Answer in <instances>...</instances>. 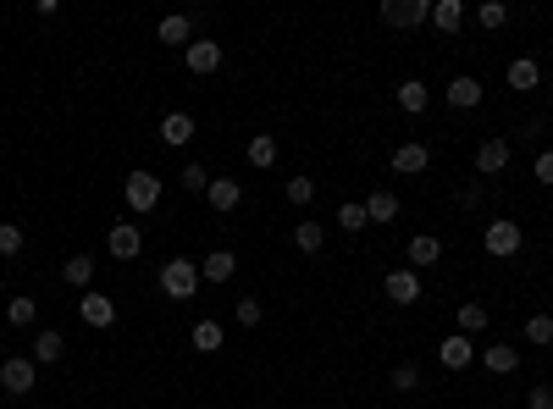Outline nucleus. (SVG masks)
<instances>
[{
	"label": "nucleus",
	"mask_w": 553,
	"mask_h": 409,
	"mask_svg": "<svg viewBox=\"0 0 553 409\" xmlns=\"http://www.w3.org/2000/svg\"><path fill=\"white\" fill-rule=\"evenodd\" d=\"M526 409H553V387H531L526 393Z\"/></svg>",
	"instance_id": "a19ab883"
},
{
	"label": "nucleus",
	"mask_w": 553,
	"mask_h": 409,
	"mask_svg": "<svg viewBox=\"0 0 553 409\" xmlns=\"http://www.w3.org/2000/svg\"><path fill=\"white\" fill-rule=\"evenodd\" d=\"M28 354H34V365H61V354H66V337H61L55 326H45V332H34Z\"/></svg>",
	"instance_id": "dca6fc26"
},
{
	"label": "nucleus",
	"mask_w": 553,
	"mask_h": 409,
	"mask_svg": "<svg viewBox=\"0 0 553 409\" xmlns=\"http://www.w3.org/2000/svg\"><path fill=\"white\" fill-rule=\"evenodd\" d=\"M382 294L393 299V304H421V271H409V265H398V271H387L382 277Z\"/></svg>",
	"instance_id": "423d86ee"
},
{
	"label": "nucleus",
	"mask_w": 553,
	"mask_h": 409,
	"mask_svg": "<svg viewBox=\"0 0 553 409\" xmlns=\"http://www.w3.org/2000/svg\"><path fill=\"white\" fill-rule=\"evenodd\" d=\"M161 194H166V183L156 172H127L122 177V199H127V211H138V216H150L161 204Z\"/></svg>",
	"instance_id": "f03ea898"
},
{
	"label": "nucleus",
	"mask_w": 553,
	"mask_h": 409,
	"mask_svg": "<svg viewBox=\"0 0 553 409\" xmlns=\"http://www.w3.org/2000/svg\"><path fill=\"white\" fill-rule=\"evenodd\" d=\"M6 321H12V326H34V321H39V299H34V294H12Z\"/></svg>",
	"instance_id": "cd10ccee"
},
{
	"label": "nucleus",
	"mask_w": 553,
	"mask_h": 409,
	"mask_svg": "<svg viewBox=\"0 0 553 409\" xmlns=\"http://www.w3.org/2000/svg\"><path fill=\"white\" fill-rule=\"evenodd\" d=\"M233 315H238V326H260V315H266V304H260L255 294H244V299L233 304Z\"/></svg>",
	"instance_id": "e433bc0d"
},
{
	"label": "nucleus",
	"mask_w": 553,
	"mask_h": 409,
	"mask_svg": "<svg viewBox=\"0 0 553 409\" xmlns=\"http://www.w3.org/2000/svg\"><path fill=\"white\" fill-rule=\"evenodd\" d=\"M183 55H188V73H194V78H211L216 66H222V45H216V39H194Z\"/></svg>",
	"instance_id": "ddd939ff"
},
{
	"label": "nucleus",
	"mask_w": 553,
	"mask_h": 409,
	"mask_svg": "<svg viewBox=\"0 0 553 409\" xmlns=\"http://www.w3.org/2000/svg\"><path fill=\"white\" fill-rule=\"evenodd\" d=\"M393 100H398V111H409V116H421V111H427V105H432V89H427V84H421V78H404V84H398V95H393Z\"/></svg>",
	"instance_id": "aec40b11"
},
{
	"label": "nucleus",
	"mask_w": 553,
	"mask_h": 409,
	"mask_svg": "<svg viewBox=\"0 0 553 409\" xmlns=\"http://www.w3.org/2000/svg\"><path fill=\"white\" fill-rule=\"evenodd\" d=\"M177 183H183L188 194H205V188H211V172H205V161H188V166L177 172Z\"/></svg>",
	"instance_id": "72a5a7b5"
},
{
	"label": "nucleus",
	"mask_w": 553,
	"mask_h": 409,
	"mask_svg": "<svg viewBox=\"0 0 553 409\" xmlns=\"http://www.w3.org/2000/svg\"><path fill=\"white\" fill-rule=\"evenodd\" d=\"M531 172H537V177H542V183H548V188H553V150H542V155H537V161H531Z\"/></svg>",
	"instance_id": "ea45409f"
},
{
	"label": "nucleus",
	"mask_w": 553,
	"mask_h": 409,
	"mask_svg": "<svg viewBox=\"0 0 553 409\" xmlns=\"http://www.w3.org/2000/svg\"><path fill=\"white\" fill-rule=\"evenodd\" d=\"M427 166H432V150H427V145H415V139H409V145L393 150V172H398V177H421Z\"/></svg>",
	"instance_id": "2eb2a0df"
},
{
	"label": "nucleus",
	"mask_w": 553,
	"mask_h": 409,
	"mask_svg": "<svg viewBox=\"0 0 553 409\" xmlns=\"http://www.w3.org/2000/svg\"><path fill=\"white\" fill-rule=\"evenodd\" d=\"M437 254H443V238H432V233H415V238H409V249H404L409 271H415V265H432Z\"/></svg>",
	"instance_id": "5701e85b"
},
{
	"label": "nucleus",
	"mask_w": 553,
	"mask_h": 409,
	"mask_svg": "<svg viewBox=\"0 0 553 409\" xmlns=\"http://www.w3.org/2000/svg\"><path fill=\"white\" fill-rule=\"evenodd\" d=\"M188 139H194V116H188V111H172V116H161V145H172V150H188Z\"/></svg>",
	"instance_id": "a211bd4d"
},
{
	"label": "nucleus",
	"mask_w": 553,
	"mask_h": 409,
	"mask_svg": "<svg viewBox=\"0 0 553 409\" xmlns=\"http://www.w3.org/2000/svg\"><path fill=\"white\" fill-rule=\"evenodd\" d=\"M509 161H515L509 139H481V145H476V172H481V177H498V172H509Z\"/></svg>",
	"instance_id": "9b49d317"
},
{
	"label": "nucleus",
	"mask_w": 553,
	"mask_h": 409,
	"mask_svg": "<svg viewBox=\"0 0 553 409\" xmlns=\"http://www.w3.org/2000/svg\"><path fill=\"white\" fill-rule=\"evenodd\" d=\"M23 244H28V238H23V227H17V222H0V260H17V254H23Z\"/></svg>",
	"instance_id": "473e14b6"
},
{
	"label": "nucleus",
	"mask_w": 553,
	"mask_h": 409,
	"mask_svg": "<svg viewBox=\"0 0 553 409\" xmlns=\"http://www.w3.org/2000/svg\"><path fill=\"white\" fill-rule=\"evenodd\" d=\"M188 344H194L199 354H216V349H222V321H211V315H205V321H194Z\"/></svg>",
	"instance_id": "b1692460"
},
{
	"label": "nucleus",
	"mask_w": 553,
	"mask_h": 409,
	"mask_svg": "<svg viewBox=\"0 0 553 409\" xmlns=\"http://www.w3.org/2000/svg\"><path fill=\"white\" fill-rule=\"evenodd\" d=\"M454 321H459L454 332L476 337V332H488V321H493V315H488V304H459V315H454Z\"/></svg>",
	"instance_id": "c756f323"
},
{
	"label": "nucleus",
	"mask_w": 553,
	"mask_h": 409,
	"mask_svg": "<svg viewBox=\"0 0 553 409\" xmlns=\"http://www.w3.org/2000/svg\"><path fill=\"white\" fill-rule=\"evenodd\" d=\"M504 78H509V89H537V84H542V73H537V61H531V55L509 61V73H504Z\"/></svg>",
	"instance_id": "c85d7f7f"
},
{
	"label": "nucleus",
	"mask_w": 553,
	"mask_h": 409,
	"mask_svg": "<svg viewBox=\"0 0 553 409\" xmlns=\"http://www.w3.org/2000/svg\"><path fill=\"white\" fill-rule=\"evenodd\" d=\"M337 227H343V233L371 227V222H366V204H355V199H349V204H337Z\"/></svg>",
	"instance_id": "f704fd0d"
},
{
	"label": "nucleus",
	"mask_w": 553,
	"mask_h": 409,
	"mask_svg": "<svg viewBox=\"0 0 553 409\" xmlns=\"http://www.w3.org/2000/svg\"><path fill=\"white\" fill-rule=\"evenodd\" d=\"M283 194H288V204H310L316 199V177H288Z\"/></svg>",
	"instance_id": "4c0bfd02"
},
{
	"label": "nucleus",
	"mask_w": 553,
	"mask_h": 409,
	"mask_svg": "<svg viewBox=\"0 0 553 409\" xmlns=\"http://www.w3.org/2000/svg\"><path fill=\"white\" fill-rule=\"evenodd\" d=\"M393 216H398V194H393V188H371V194H366V222L382 227V222H393Z\"/></svg>",
	"instance_id": "6ab92c4d"
},
{
	"label": "nucleus",
	"mask_w": 553,
	"mask_h": 409,
	"mask_svg": "<svg viewBox=\"0 0 553 409\" xmlns=\"http://www.w3.org/2000/svg\"><path fill=\"white\" fill-rule=\"evenodd\" d=\"M437 360H443V371H465V365H476V344L465 332H448L437 344Z\"/></svg>",
	"instance_id": "f8f14e48"
},
{
	"label": "nucleus",
	"mask_w": 553,
	"mask_h": 409,
	"mask_svg": "<svg viewBox=\"0 0 553 409\" xmlns=\"http://www.w3.org/2000/svg\"><path fill=\"white\" fill-rule=\"evenodd\" d=\"M432 28L437 34H459L465 28V0H432Z\"/></svg>",
	"instance_id": "412c9836"
},
{
	"label": "nucleus",
	"mask_w": 553,
	"mask_h": 409,
	"mask_svg": "<svg viewBox=\"0 0 553 409\" xmlns=\"http://www.w3.org/2000/svg\"><path fill=\"white\" fill-rule=\"evenodd\" d=\"M161 294L172 299V304H188L199 288H205V277H199V260H188V254H172L166 265H161Z\"/></svg>",
	"instance_id": "f257e3e1"
},
{
	"label": "nucleus",
	"mask_w": 553,
	"mask_h": 409,
	"mask_svg": "<svg viewBox=\"0 0 553 409\" xmlns=\"http://www.w3.org/2000/svg\"><path fill=\"white\" fill-rule=\"evenodd\" d=\"M199 277H205V283H216V288L233 283V277H238V254H233V249H211V254L199 260Z\"/></svg>",
	"instance_id": "4468645a"
},
{
	"label": "nucleus",
	"mask_w": 553,
	"mask_h": 409,
	"mask_svg": "<svg viewBox=\"0 0 553 409\" xmlns=\"http://www.w3.org/2000/svg\"><path fill=\"white\" fill-rule=\"evenodd\" d=\"M476 23L488 28V34H498V28L509 23V6H504V0H481V6H476Z\"/></svg>",
	"instance_id": "2f4dec72"
},
{
	"label": "nucleus",
	"mask_w": 553,
	"mask_h": 409,
	"mask_svg": "<svg viewBox=\"0 0 553 409\" xmlns=\"http://www.w3.org/2000/svg\"><path fill=\"white\" fill-rule=\"evenodd\" d=\"M481 249H488L493 260H509V254H520L526 249V233H520V222H488V233H481Z\"/></svg>",
	"instance_id": "7ed1b4c3"
},
{
	"label": "nucleus",
	"mask_w": 553,
	"mask_h": 409,
	"mask_svg": "<svg viewBox=\"0 0 553 409\" xmlns=\"http://www.w3.org/2000/svg\"><path fill=\"white\" fill-rule=\"evenodd\" d=\"M382 23L387 28H421V23H432V0H382Z\"/></svg>",
	"instance_id": "39448f33"
},
{
	"label": "nucleus",
	"mask_w": 553,
	"mask_h": 409,
	"mask_svg": "<svg viewBox=\"0 0 553 409\" xmlns=\"http://www.w3.org/2000/svg\"><path fill=\"white\" fill-rule=\"evenodd\" d=\"M78 321H84V326H95V332L116 326V299H111V294H100V288H89V294L78 299Z\"/></svg>",
	"instance_id": "0eeeda50"
},
{
	"label": "nucleus",
	"mask_w": 553,
	"mask_h": 409,
	"mask_svg": "<svg viewBox=\"0 0 553 409\" xmlns=\"http://www.w3.org/2000/svg\"><path fill=\"white\" fill-rule=\"evenodd\" d=\"M61 283H73V288L89 294V283H95V254H66V260H61Z\"/></svg>",
	"instance_id": "4be33fe9"
},
{
	"label": "nucleus",
	"mask_w": 553,
	"mask_h": 409,
	"mask_svg": "<svg viewBox=\"0 0 553 409\" xmlns=\"http://www.w3.org/2000/svg\"><path fill=\"white\" fill-rule=\"evenodd\" d=\"M454 204H459V211H476V204H481V183H465V188L454 194Z\"/></svg>",
	"instance_id": "58836bf2"
},
{
	"label": "nucleus",
	"mask_w": 553,
	"mask_h": 409,
	"mask_svg": "<svg viewBox=\"0 0 553 409\" xmlns=\"http://www.w3.org/2000/svg\"><path fill=\"white\" fill-rule=\"evenodd\" d=\"M106 249H111V260H138V249H145V227H138V222H116L106 233Z\"/></svg>",
	"instance_id": "6e6552de"
},
{
	"label": "nucleus",
	"mask_w": 553,
	"mask_h": 409,
	"mask_svg": "<svg viewBox=\"0 0 553 409\" xmlns=\"http://www.w3.org/2000/svg\"><path fill=\"white\" fill-rule=\"evenodd\" d=\"M526 344L553 349V315H548V310H542V315H526Z\"/></svg>",
	"instance_id": "7c9ffc66"
},
{
	"label": "nucleus",
	"mask_w": 553,
	"mask_h": 409,
	"mask_svg": "<svg viewBox=\"0 0 553 409\" xmlns=\"http://www.w3.org/2000/svg\"><path fill=\"white\" fill-rule=\"evenodd\" d=\"M443 100H448V111H476L481 100H488V89H481V78H470V73H459V78H448V89H443Z\"/></svg>",
	"instance_id": "9d476101"
},
{
	"label": "nucleus",
	"mask_w": 553,
	"mask_h": 409,
	"mask_svg": "<svg viewBox=\"0 0 553 409\" xmlns=\"http://www.w3.org/2000/svg\"><path fill=\"white\" fill-rule=\"evenodd\" d=\"M387 382H393V393H415V387H421V365H415V360L409 365H393Z\"/></svg>",
	"instance_id": "c9c22d12"
},
{
	"label": "nucleus",
	"mask_w": 553,
	"mask_h": 409,
	"mask_svg": "<svg viewBox=\"0 0 553 409\" xmlns=\"http://www.w3.org/2000/svg\"><path fill=\"white\" fill-rule=\"evenodd\" d=\"M156 34H161V45H183V50H188V45H194V17H161Z\"/></svg>",
	"instance_id": "bb28decb"
},
{
	"label": "nucleus",
	"mask_w": 553,
	"mask_h": 409,
	"mask_svg": "<svg viewBox=\"0 0 553 409\" xmlns=\"http://www.w3.org/2000/svg\"><path fill=\"white\" fill-rule=\"evenodd\" d=\"M294 249L299 254H321L327 249V227L321 222H294Z\"/></svg>",
	"instance_id": "393cba45"
},
{
	"label": "nucleus",
	"mask_w": 553,
	"mask_h": 409,
	"mask_svg": "<svg viewBox=\"0 0 553 409\" xmlns=\"http://www.w3.org/2000/svg\"><path fill=\"white\" fill-rule=\"evenodd\" d=\"M476 360L488 365L493 376H509V371H520V349H515V344H488V349H476Z\"/></svg>",
	"instance_id": "f3484780"
},
{
	"label": "nucleus",
	"mask_w": 553,
	"mask_h": 409,
	"mask_svg": "<svg viewBox=\"0 0 553 409\" xmlns=\"http://www.w3.org/2000/svg\"><path fill=\"white\" fill-rule=\"evenodd\" d=\"M205 204H211L216 216H233L244 204V183L238 177H211V188H205Z\"/></svg>",
	"instance_id": "1a4fd4ad"
},
{
	"label": "nucleus",
	"mask_w": 553,
	"mask_h": 409,
	"mask_svg": "<svg viewBox=\"0 0 553 409\" xmlns=\"http://www.w3.org/2000/svg\"><path fill=\"white\" fill-rule=\"evenodd\" d=\"M34 382H39L34 354H12V360H0V387H6L12 398H28V393H34Z\"/></svg>",
	"instance_id": "20e7f679"
},
{
	"label": "nucleus",
	"mask_w": 553,
	"mask_h": 409,
	"mask_svg": "<svg viewBox=\"0 0 553 409\" xmlns=\"http://www.w3.org/2000/svg\"><path fill=\"white\" fill-rule=\"evenodd\" d=\"M244 161H249V166H260V172H266V166H276V139H271V133H255V139L244 145Z\"/></svg>",
	"instance_id": "a878e982"
}]
</instances>
